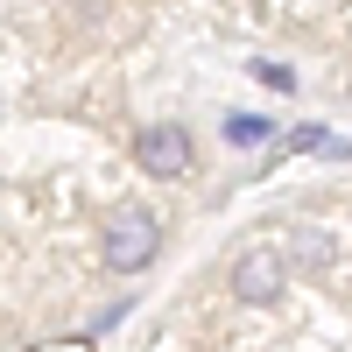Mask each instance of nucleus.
<instances>
[{
    "label": "nucleus",
    "mask_w": 352,
    "mask_h": 352,
    "mask_svg": "<svg viewBox=\"0 0 352 352\" xmlns=\"http://www.w3.org/2000/svg\"><path fill=\"white\" fill-rule=\"evenodd\" d=\"M282 282H289L282 247H247V254L226 268V289H232L240 303H254V310H261V303H275V296H282Z\"/></svg>",
    "instance_id": "f257e3e1"
},
{
    "label": "nucleus",
    "mask_w": 352,
    "mask_h": 352,
    "mask_svg": "<svg viewBox=\"0 0 352 352\" xmlns=\"http://www.w3.org/2000/svg\"><path fill=\"white\" fill-rule=\"evenodd\" d=\"M134 162L148 169V176H162V184H169V176H184V169H190V134L176 127V120L141 127V134H134Z\"/></svg>",
    "instance_id": "7ed1b4c3"
},
{
    "label": "nucleus",
    "mask_w": 352,
    "mask_h": 352,
    "mask_svg": "<svg viewBox=\"0 0 352 352\" xmlns=\"http://www.w3.org/2000/svg\"><path fill=\"white\" fill-rule=\"evenodd\" d=\"M254 78H261V85H275V92H289V85H296V71H289V64H268V56L254 64Z\"/></svg>",
    "instance_id": "39448f33"
},
{
    "label": "nucleus",
    "mask_w": 352,
    "mask_h": 352,
    "mask_svg": "<svg viewBox=\"0 0 352 352\" xmlns=\"http://www.w3.org/2000/svg\"><path fill=\"white\" fill-rule=\"evenodd\" d=\"M162 254V226L148 212H120L106 226V261H113V275H134V268H148V261Z\"/></svg>",
    "instance_id": "f03ea898"
},
{
    "label": "nucleus",
    "mask_w": 352,
    "mask_h": 352,
    "mask_svg": "<svg viewBox=\"0 0 352 352\" xmlns=\"http://www.w3.org/2000/svg\"><path fill=\"white\" fill-rule=\"evenodd\" d=\"M268 134H275V120H261V113H232V120H226V141H232V148H261Z\"/></svg>",
    "instance_id": "20e7f679"
}]
</instances>
